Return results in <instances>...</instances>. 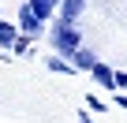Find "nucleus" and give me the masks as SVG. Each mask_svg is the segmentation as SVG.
I'll use <instances>...</instances> for the list:
<instances>
[{
  "mask_svg": "<svg viewBox=\"0 0 127 123\" xmlns=\"http://www.w3.org/2000/svg\"><path fill=\"white\" fill-rule=\"evenodd\" d=\"M45 34H49V49H52V56H64V60H71V52L82 45L79 26L56 23V19H49V23H45Z\"/></svg>",
  "mask_w": 127,
  "mask_h": 123,
  "instance_id": "f257e3e1",
  "label": "nucleus"
},
{
  "mask_svg": "<svg viewBox=\"0 0 127 123\" xmlns=\"http://www.w3.org/2000/svg\"><path fill=\"white\" fill-rule=\"evenodd\" d=\"M15 30H19L23 37L37 41V37L45 34V23H41V19H37V15H34V11L26 8V4H19V8H15Z\"/></svg>",
  "mask_w": 127,
  "mask_h": 123,
  "instance_id": "f03ea898",
  "label": "nucleus"
},
{
  "mask_svg": "<svg viewBox=\"0 0 127 123\" xmlns=\"http://www.w3.org/2000/svg\"><path fill=\"white\" fill-rule=\"evenodd\" d=\"M86 11V0H60L56 4V23H67V26H79V15Z\"/></svg>",
  "mask_w": 127,
  "mask_h": 123,
  "instance_id": "7ed1b4c3",
  "label": "nucleus"
},
{
  "mask_svg": "<svg viewBox=\"0 0 127 123\" xmlns=\"http://www.w3.org/2000/svg\"><path fill=\"white\" fill-rule=\"evenodd\" d=\"M67 64H71V71H90V67L97 64V56H94V49L79 45V49L71 52V60H67Z\"/></svg>",
  "mask_w": 127,
  "mask_h": 123,
  "instance_id": "20e7f679",
  "label": "nucleus"
},
{
  "mask_svg": "<svg viewBox=\"0 0 127 123\" xmlns=\"http://www.w3.org/2000/svg\"><path fill=\"white\" fill-rule=\"evenodd\" d=\"M56 4H60V0H26V8H30L41 23H49V19L56 15Z\"/></svg>",
  "mask_w": 127,
  "mask_h": 123,
  "instance_id": "39448f33",
  "label": "nucleus"
},
{
  "mask_svg": "<svg viewBox=\"0 0 127 123\" xmlns=\"http://www.w3.org/2000/svg\"><path fill=\"white\" fill-rule=\"evenodd\" d=\"M90 78H94L101 90H112V67H108V64H101V60L90 67Z\"/></svg>",
  "mask_w": 127,
  "mask_h": 123,
  "instance_id": "423d86ee",
  "label": "nucleus"
},
{
  "mask_svg": "<svg viewBox=\"0 0 127 123\" xmlns=\"http://www.w3.org/2000/svg\"><path fill=\"white\" fill-rule=\"evenodd\" d=\"M15 37H19V30H15V23H8V19H0V52H8Z\"/></svg>",
  "mask_w": 127,
  "mask_h": 123,
  "instance_id": "0eeeda50",
  "label": "nucleus"
},
{
  "mask_svg": "<svg viewBox=\"0 0 127 123\" xmlns=\"http://www.w3.org/2000/svg\"><path fill=\"white\" fill-rule=\"evenodd\" d=\"M45 67H49L52 75H75V71H71V64H67L64 56H49V60H45Z\"/></svg>",
  "mask_w": 127,
  "mask_h": 123,
  "instance_id": "6e6552de",
  "label": "nucleus"
},
{
  "mask_svg": "<svg viewBox=\"0 0 127 123\" xmlns=\"http://www.w3.org/2000/svg\"><path fill=\"white\" fill-rule=\"evenodd\" d=\"M30 45H34V41H30V37H23V34H19V37H15V41H11V49H8V56H26V52H30Z\"/></svg>",
  "mask_w": 127,
  "mask_h": 123,
  "instance_id": "1a4fd4ad",
  "label": "nucleus"
},
{
  "mask_svg": "<svg viewBox=\"0 0 127 123\" xmlns=\"http://www.w3.org/2000/svg\"><path fill=\"white\" fill-rule=\"evenodd\" d=\"M82 101H86V112H90V116H94V112H105V108H108V101H101L97 93H86Z\"/></svg>",
  "mask_w": 127,
  "mask_h": 123,
  "instance_id": "9d476101",
  "label": "nucleus"
},
{
  "mask_svg": "<svg viewBox=\"0 0 127 123\" xmlns=\"http://www.w3.org/2000/svg\"><path fill=\"white\" fill-rule=\"evenodd\" d=\"M75 119H79V123H94V116H90L86 108H79V112H75Z\"/></svg>",
  "mask_w": 127,
  "mask_h": 123,
  "instance_id": "9b49d317",
  "label": "nucleus"
},
{
  "mask_svg": "<svg viewBox=\"0 0 127 123\" xmlns=\"http://www.w3.org/2000/svg\"><path fill=\"white\" fill-rule=\"evenodd\" d=\"M116 104H120V108L127 112V93H116Z\"/></svg>",
  "mask_w": 127,
  "mask_h": 123,
  "instance_id": "f8f14e48",
  "label": "nucleus"
},
{
  "mask_svg": "<svg viewBox=\"0 0 127 123\" xmlns=\"http://www.w3.org/2000/svg\"><path fill=\"white\" fill-rule=\"evenodd\" d=\"M0 19H4V8H0Z\"/></svg>",
  "mask_w": 127,
  "mask_h": 123,
  "instance_id": "ddd939ff",
  "label": "nucleus"
}]
</instances>
